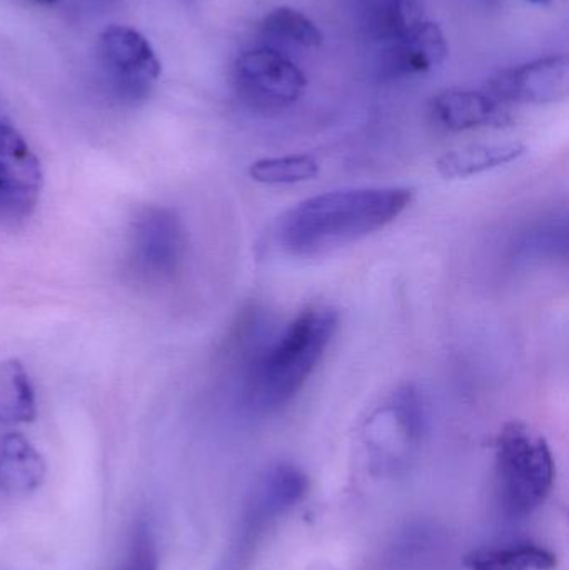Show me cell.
<instances>
[{
	"label": "cell",
	"mask_w": 569,
	"mask_h": 570,
	"mask_svg": "<svg viewBox=\"0 0 569 570\" xmlns=\"http://www.w3.org/2000/svg\"><path fill=\"white\" fill-rule=\"evenodd\" d=\"M410 187H354L317 194L287 210L277 247L291 257L326 256L393 224L413 203Z\"/></svg>",
	"instance_id": "1"
},
{
	"label": "cell",
	"mask_w": 569,
	"mask_h": 570,
	"mask_svg": "<svg viewBox=\"0 0 569 570\" xmlns=\"http://www.w3.org/2000/svg\"><path fill=\"white\" fill-rule=\"evenodd\" d=\"M340 315L326 305L301 311L279 334L243 358L241 405L253 415H273L303 391L337 332Z\"/></svg>",
	"instance_id": "2"
},
{
	"label": "cell",
	"mask_w": 569,
	"mask_h": 570,
	"mask_svg": "<svg viewBox=\"0 0 569 570\" xmlns=\"http://www.w3.org/2000/svg\"><path fill=\"white\" fill-rule=\"evenodd\" d=\"M310 491V479L291 462L264 469L244 499L239 518L214 570H253L261 541Z\"/></svg>",
	"instance_id": "3"
},
{
	"label": "cell",
	"mask_w": 569,
	"mask_h": 570,
	"mask_svg": "<svg viewBox=\"0 0 569 570\" xmlns=\"http://www.w3.org/2000/svg\"><path fill=\"white\" fill-rule=\"evenodd\" d=\"M494 478L501 511L510 519L533 514L555 484V459L543 435L521 422H508L497 439Z\"/></svg>",
	"instance_id": "4"
},
{
	"label": "cell",
	"mask_w": 569,
	"mask_h": 570,
	"mask_svg": "<svg viewBox=\"0 0 569 570\" xmlns=\"http://www.w3.org/2000/svg\"><path fill=\"white\" fill-rule=\"evenodd\" d=\"M426 397L413 384L401 385L366 424V444L377 468L398 471L413 458L428 431Z\"/></svg>",
	"instance_id": "5"
},
{
	"label": "cell",
	"mask_w": 569,
	"mask_h": 570,
	"mask_svg": "<svg viewBox=\"0 0 569 570\" xmlns=\"http://www.w3.org/2000/svg\"><path fill=\"white\" fill-rule=\"evenodd\" d=\"M97 59L110 89L127 102L146 99L163 70L149 40L129 26H110L100 33Z\"/></svg>",
	"instance_id": "6"
},
{
	"label": "cell",
	"mask_w": 569,
	"mask_h": 570,
	"mask_svg": "<svg viewBox=\"0 0 569 570\" xmlns=\"http://www.w3.org/2000/svg\"><path fill=\"white\" fill-rule=\"evenodd\" d=\"M186 247V229L179 216L169 207H147L130 230V267L139 279L164 283L179 273Z\"/></svg>",
	"instance_id": "7"
},
{
	"label": "cell",
	"mask_w": 569,
	"mask_h": 570,
	"mask_svg": "<svg viewBox=\"0 0 569 570\" xmlns=\"http://www.w3.org/2000/svg\"><path fill=\"white\" fill-rule=\"evenodd\" d=\"M234 82L241 97L259 109H284L306 92V73L274 47H254L234 62Z\"/></svg>",
	"instance_id": "8"
},
{
	"label": "cell",
	"mask_w": 569,
	"mask_h": 570,
	"mask_svg": "<svg viewBox=\"0 0 569 570\" xmlns=\"http://www.w3.org/2000/svg\"><path fill=\"white\" fill-rule=\"evenodd\" d=\"M42 167L0 109V216L23 219L39 203Z\"/></svg>",
	"instance_id": "9"
},
{
	"label": "cell",
	"mask_w": 569,
	"mask_h": 570,
	"mask_svg": "<svg viewBox=\"0 0 569 570\" xmlns=\"http://www.w3.org/2000/svg\"><path fill=\"white\" fill-rule=\"evenodd\" d=\"M487 92L504 106H550L565 102L569 96L568 57H541L523 66L503 70L488 80Z\"/></svg>",
	"instance_id": "10"
},
{
	"label": "cell",
	"mask_w": 569,
	"mask_h": 570,
	"mask_svg": "<svg viewBox=\"0 0 569 570\" xmlns=\"http://www.w3.org/2000/svg\"><path fill=\"white\" fill-rule=\"evenodd\" d=\"M381 52L383 79H413L440 67L450 56V46L443 29L436 22L424 20L403 39L384 46Z\"/></svg>",
	"instance_id": "11"
},
{
	"label": "cell",
	"mask_w": 569,
	"mask_h": 570,
	"mask_svg": "<svg viewBox=\"0 0 569 570\" xmlns=\"http://www.w3.org/2000/svg\"><path fill=\"white\" fill-rule=\"evenodd\" d=\"M430 112L441 129L450 132L504 127L511 122L508 106L487 90L448 89L431 99Z\"/></svg>",
	"instance_id": "12"
},
{
	"label": "cell",
	"mask_w": 569,
	"mask_h": 570,
	"mask_svg": "<svg viewBox=\"0 0 569 570\" xmlns=\"http://www.w3.org/2000/svg\"><path fill=\"white\" fill-rule=\"evenodd\" d=\"M42 454L22 434H7L0 442V491L9 495L36 492L46 481Z\"/></svg>",
	"instance_id": "13"
},
{
	"label": "cell",
	"mask_w": 569,
	"mask_h": 570,
	"mask_svg": "<svg viewBox=\"0 0 569 570\" xmlns=\"http://www.w3.org/2000/svg\"><path fill=\"white\" fill-rule=\"evenodd\" d=\"M420 0H363L361 29L376 43L396 42L424 22Z\"/></svg>",
	"instance_id": "14"
},
{
	"label": "cell",
	"mask_w": 569,
	"mask_h": 570,
	"mask_svg": "<svg viewBox=\"0 0 569 570\" xmlns=\"http://www.w3.org/2000/svg\"><path fill=\"white\" fill-rule=\"evenodd\" d=\"M527 153L521 142L471 144L443 154L436 170L448 180L468 179L488 170L514 163Z\"/></svg>",
	"instance_id": "15"
},
{
	"label": "cell",
	"mask_w": 569,
	"mask_h": 570,
	"mask_svg": "<svg viewBox=\"0 0 569 570\" xmlns=\"http://www.w3.org/2000/svg\"><path fill=\"white\" fill-rule=\"evenodd\" d=\"M558 558L531 541H511L473 549L463 558L467 570H553Z\"/></svg>",
	"instance_id": "16"
},
{
	"label": "cell",
	"mask_w": 569,
	"mask_h": 570,
	"mask_svg": "<svg viewBox=\"0 0 569 570\" xmlns=\"http://www.w3.org/2000/svg\"><path fill=\"white\" fill-rule=\"evenodd\" d=\"M568 216L553 213L540 217L527 227L514 244V259L521 263H547L567 261Z\"/></svg>",
	"instance_id": "17"
},
{
	"label": "cell",
	"mask_w": 569,
	"mask_h": 570,
	"mask_svg": "<svg viewBox=\"0 0 569 570\" xmlns=\"http://www.w3.org/2000/svg\"><path fill=\"white\" fill-rule=\"evenodd\" d=\"M36 417V389L22 362L0 361V424H29Z\"/></svg>",
	"instance_id": "18"
},
{
	"label": "cell",
	"mask_w": 569,
	"mask_h": 570,
	"mask_svg": "<svg viewBox=\"0 0 569 570\" xmlns=\"http://www.w3.org/2000/svg\"><path fill=\"white\" fill-rule=\"evenodd\" d=\"M264 36L279 43L317 49L324 43V33L306 13L293 7H277L261 23Z\"/></svg>",
	"instance_id": "19"
},
{
	"label": "cell",
	"mask_w": 569,
	"mask_h": 570,
	"mask_svg": "<svg viewBox=\"0 0 569 570\" xmlns=\"http://www.w3.org/2000/svg\"><path fill=\"white\" fill-rule=\"evenodd\" d=\"M320 170V163L313 156L293 154L256 160L251 164L247 174L251 180L263 186H294L316 179Z\"/></svg>",
	"instance_id": "20"
},
{
	"label": "cell",
	"mask_w": 569,
	"mask_h": 570,
	"mask_svg": "<svg viewBox=\"0 0 569 570\" xmlns=\"http://www.w3.org/2000/svg\"><path fill=\"white\" fill-rule=\"evenodd\" d=\"M27 2L36 3V6L52 7L59 3L60 0H27Z\"/></svg>",
	"instance_id": "21"
},
{
	"label": "cell",
	"mask_w": 569,
	"mask_h": 570,
	"mask_svg": "<svg viewBox=\"0 0 569 570\" xmlns=\"http://www.w3.org/2000/svg\"><path fill=\"white\" fill-rule=\"evenodd\" d=\"M524 2L534 3V6H548V3L557 2V0H524Z\"/></svg>",
	"instance_id": "22"
},
{
	"label": "cell",
	"mask_w": 569,
	"mask_h": 570,
	"mask_svg": "<svg viewBox=\"0 0 569 570\" xmlns=\"http://www.w3.org/2000/svg\"><path fill=\"white\" fill-rule=\"evenodd\" d=\"M100 2H107V0H100Z\"/></svg>",
	"instance_id": "23"
},
{
	"label": "cell",
	"mask_w": 569,
	"mask_h": 570,
	"mask_svg": "<svg viewBox=\"0 0 569 570\" xmlns=\"http://www.w3.org/2000/svg\"><path fill=\"white\" fill-rule=\"evenodd\" d=\"M124 570H127V569H124Z\"/></svg>",
	"instance_id": "24"
}]
</instances>
